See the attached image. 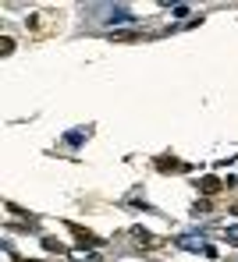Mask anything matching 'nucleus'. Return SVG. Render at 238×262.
Here are the masks:
<instances>
[{
    "label": "nucleus",
    "instance_id": "8",
    "mask_svg": "<svg viewBox=\"0 0 238 262\" xmlns=\"http://www.w3.org/2000/svg\"><path fill=\"white\" fill-rule=\"evenodd\" d=\"M43 248H47V252H57V255L64 252V245H61L57 237H43Z\"/></svg>",
    "mask_w": 238,
    "mask_h": 262
},
{
    "label": "nucleus",
    "instance_id": "5",
    "mask_svg": "<svg viewBox=\"0 0 238 262\" xmlns=\"http://www.w3.org/2000/svg\"><path fill=\"white\" fill-rule=\"evenodd\" d=\"M132 21H135V14H128L125 7H117V11L107 18V25H132Z\"/></svg>",
    "mask_w": 238,
    "mask_h": 262
},
{
    "label": "nucleus",
    "instance_id": "9",
    "mask_svg": "<svg viewBox=\"0 0 238 262\" xmlns=\"http://www.w3.org/2000/svg\"><path fill=\"white\" fill-rule=\"evenodd\" d=\"M82 138H89V135H82V131H71V135H64V142H68V145H78Z\"/></svg>",
    "mask_w": 238,
    "mask_h": 262
},
{
    "label": "nucleus",
    "instance_id": "4",
    "mask_svg": "<svg viewBox=\"0 0 238 262\" xmlns=\"http://www.w3.org/2000/svg\"><path fill=\"white\" fill-rule=\"evenodd\" d=\"M156 170H160V174H174V170H189V167H185L182 160H167V156H160V160H156Z\"/></svg>",
    "mask_w": 238,
    "mask_h": 262
},
{
    "label": "nucleus",
    "instance_id": "3",
    "mask_svg": "<svg viewBox=\"0 0 238 262\" xmlns=\"http://www.w3.org/2000/svg\"><path fill=\"white\" fill-rule=\"evenodd\" d=\"M132 237H135L143 248H160V237H156V234H149V230H143V227H132Z\"/></svg>",
    "mask_w": 238,
    "mask_h": 262
},
{
    "label": "nucleus",
    "instance_id": "11",
    "mask_svg": "<svg viewBox=\"0 0 238 262\" xmlns=\"http://www.w3.org/2000/svg\"><path fill=\"white\" fill-rule=\"evenodd\" d=\"M11 50H14V39H7V36H4V39H0V53H4V57H7V53H11Z\"/></svg>",
    "mask_w": 238,
    "mask_h": 262
},
{
    "label": "nucleus",
    "instance_id": "1",
    "mask_svg": "<svg viewBox=\"0 0 238 262\" xmlns=\"http://www.w3.org/2000/svg\"><path fill=\"white\" fill-rule=\"evenodd\" d=\"M195 188H199V195H203V199H210V195H217V191H221V188H228V184H224L221 177L206 174V177H199V184H195Z\"/></svg>",
    "mask_w": 238,
    "mask_h": 262
},
{
    "label": "nucleus",
    "instance_id": "7",
    "mask_svg": "<svg viewBox=\"0 0 238 262\" xmlns=\"http://www.w3.org/2000/svg\"><path fill=\"white\" fill-rule=\"evenodd\" d=\"M178 245H182V248H189V252H199V248H206V245H203V241H195V237H182Z\"/></svg>",
    "mask_w": 238,
    "mask_h": 262
},
{
    "label": "nucleus",
    "instance_id": "6",
    "mask_svg": "<svg viewBox=\"0 0 238 262\" xmlns=\"http://www.w3.org/2000/svg\"><path fill=\"white\" fill-rule=\"evenodd\" d=\"M192 216H210V199H199L192 206Z\"/></svg>",
    "mask_w": 238,
    "mask_h": 262
},
{
    "label": "nucleus",
    "instance_id": "12",
    "mask_svg": "<svg viewBox=\"0 0 238 262\" xmlns=\"http://www.w3.org/2000/svg\"><path fill=\"white\" fill-rule=\"evenodd\" d=\"M25 262H36V259H25Z\"/></svg>",
    "mask_w": 238,
    "mask_h": 262
},
{
    "label": "nucleus",
    "instance_id": "2",
    "mask_svg": "<svg viewBox=\"0 0 238 262\" xmlns=\"http://www.w3.org/2000/svg\"><path fill=\"white\" fill-rule=\"evenodd\" d=\"M68 230H71V234L78 237V245H82V248H100V245H103V241H100L96 234H89V230H82L78 223H68Z\"/></svg>",
    "mask_w": 238,
    "mask_h": 262
},
{
    "label": "nucleus",
    "instance_id": "10",
    "mask_svg": "<svg viewBox=\"0 0 238 262\" xmlns=\"http://www.w3.org/2000/svg\"><path fill=\"white\" fill-rule=\"evenodd\" d=\"M224 237H228L231 245H238V223H235V227H224Z\"/></svg>",
    "mask_w": 238,
    "mask_h": 262
}]
</instances>
